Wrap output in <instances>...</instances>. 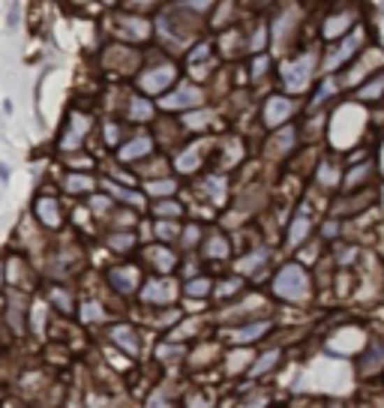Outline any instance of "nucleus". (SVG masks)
I'll return each mask as SVG.
<instances>
[{"mask_svg":"<svg viewBox=\"0 0 384 408\" xmlns=\"http://www.w3.org/2000/svg\"><path fill=\"white\" fill-rule=\"evenodd\" d=\"M154 114V105L147 103V99H133V103H129V117H133V121H147V117Z\"/></svg>","mask_w":384,"mask_h":408,"instance_id":"4be33fe9","label":"nucleus"},{"mask_svg":"<svg viewBox=\"0 0 384 408\" xmlns=\"http://www.w3.org/2000/svg\"><path fill=\"white\" fill-rule=\"evenodd\" d=\"M111 246H115V250H129V246H133V234H124V237H111Z\"/></svg>","mask_w":384,"mask_h":408,"instance_id":"c756f323","label":"nucleus"},{"mask_svg":"<svg viewBox=\"0 0 384 408\" xmlns=\"http://www.w3.org/2000/svg\"><path fill=\"white\" fill-rule=\"evenodd\" d=\"M150 147H154V142H150L147 135H135L129 144H124V147H120V159H124V163H129V159L147 156V153H150Z\"/></svg>","mask_w":384,"mask_h":408,"instance_id":"9b49d317","label":"nucleus"},{"mask_svg":"<svg viewBox=\"0 0 384 408\" xmlns=\"http://www.w3.org/2000/svg\"><path fill=\"white\" fill-rule=\"evenodd\" d=\"M267 262V250H256L252 255H246V258H240L237 262V271H244V273H252L258 264H265Z\"/></svg>","mask_w":384,"mask_h":408,"instance_id":"412c9836","label":"nucleus"},{"mask_svg":"<svg viewBox=\"0 0 384 408\" xmlns=\"http://www.w3.org/2000/svg\"><path fill=\"white\" fill-rule=\"evenodd\" d=\"M381 93H384V73H376V78H372L369 84L357 87L360 103H376V99H381Z\"/></svg>","mask_w":384,"mask_h":408,"instance_id":"4468645a","label":"nucleus"},{"mask_svg":"<svg viewBox=\"0 0 384 408\" xmlns=\"http://www.w3.org/2000/svg\"><path fill=\"white\" fill-rule=\"evenodd\" d=\"M316 181L321 183V186H337V181H339V168L330 163V159H325V163L318 165V174H316Z\"/></svg>","mask_w":384,"mask_h":408,"instance_id":"a211bd4d","label":"nucleus"},{"mask_svg":"<svg viewBox=\"0 0 384 408\" xmlns=\"http://www.w3.org/2000/svg\"><path fill=\"white\" fill-rule=\"evenodd\" d=\"M36 213H39V220H43L45 225H60V211H57V202L54 198H39L36 202Z\"/></svg>","mask_w":384,"mask_h":408,"instance_id":"2eb2a0df","label":"nucleus"},{"mask_svg":"<svg viewBox=\"0 0 384 408\" xmlns=\"http://www.w3.org/2000/svg\"><path fill=\"white\" fill-rule=\"evenodd\" d=\"M270 331V322H249V324H237L231 331V340L235 342H256Z\"/></svg>","mask_w":384,"mask_h":408,"instance_id":"0eeeda50","label":"nucleus"},{"mask_svg":"<svg viewBox=\"0 0 384 408\" xmlns=\"http://www.w3.org/2000/svg\"><path fill=\"white\" fill-rule=\"evenodd\" d=\"M156 216H171V220H175V216H180V204L177 202H159Z\"/></svg>","mask_w":384,"mask_h":408,"instance_id":"a878e982","label":"nucleus"},{"mask_svg":"<svg viewBox=\"0 0 384 408\" xmlns=\"http://www.w3.org/2000/svg\"><path fill=\"white\" fill-rule=\"evenodd\" d=\"M177 189L175 181H156V183H147V192L150 195H171Z\"/></svg>","mask_w":384,"mask_h":408,"instance_id":"5701e85b","label":"nucleus"},{"mask_svg":"<svg viewBox=\"0 0 384 408\" xmlns=\"http://www.w3.org/2000/svg\"><path fill=\"white\" fill-rule=\"evenodd\" d=\"M94 186V181H90V177H82V174H73L66 181V189L69 192H84V189H90Z\"/></svg>","mask_w":384,"mask_h":408,"instance_id":"b1692460","label":"nucleus"},{"mask_svg":"<svg viewBox=\"0 0 384 408\" xmlns=\"http://www.w3.org/2000/svg\"><path fill=\"white\" fill-rule=\"evenodd\" d=\"M312 232V220L307 213H297L295 220H291V225H288V234H286V243L288 246H300L303 241H307V234Z\"/></svg>","mask_w":384,"mask_h":408,"instance_id":"1a4fd4ad","label":"nucleus"},{"mask_svg":"<svg viewBox=\"0 0 384 408\" xmlns=\"http://www.w3.org/2000/svg\"><path fill=\"white\" fill-rule=\"evenodd\" d=\"M156 234L163 237V241H168V237H175V234H177V228L171 225V222H159V225H156Z\"/></svg>","mask_w":384,"mask_h":408,"instance_id":"c85d7f7f","label":"nucleus"},{"mask_svg":"<svg viewBox=\"0 0 384 408\" xmlns=\"http://www.w3.org/2000/svg\"><path fill=\"white\" fill-rule=\"evenodd\" d=\"M147 258L159 267V271H171V267L177 264V262H175V252L165 250V246H154V250H147Z\"/></svg>","mask_w":384,"mask_h":408,"instance_id":"f3484780","label":"nucleus"},{"mask_svg":"<svg viewBox=\"0 0 384 408\" xmlns=\"http://www.w3.org/2000/svg\"><path fill=\"white\" fill-rule=\"evenodd\" d=\"M355 48H357V33H351V36H346L342 43L333 48V54L327 57V69H333V66H339V63H346L351 54H355Z\"/></svg>","mask_w":384,"mask_h":408,"instance_id":"f8f14e48","label":"nucleus"},{"mask_svg":"<svg viewBox=\"0 0 384 408\" xmlns=\"http://www.w3.org/2000/svg\"><path fill=\"white\" fill-rule=\"evenodd\" d=\"M198 99H201V93L195 91V87H180L177 93L163 99V105L165 108H189V105H198Z\"/></svg>","mask_w":384,"mask_h":408,"instance_id":"9d476101","label":"nucleus"},{"mask_svg":"<svg viewBox=\"0 0 384 408\" xmlns=\"http://www.w3.org/2000/svg\"><path fill=\"white\" fill-rule=\"evenodd\" d=\"M175 82V69H171L168 63L163 66H156V69H150V73L141 75V87H145L147 93H159V91H165V87Z\"/></svg>","mask_w":384,"mask_h":408,"instance_id":"423d86ee","label":"nucleus"},{"mask_svg":"<svg viewBox=\"0 0 384 408\" xmlns=\"http://www.w3.org/2000/svg\"><path fill=\"white\" fill-rule=\"evenodd\" d=\"M186 294H195V297H207L210 294V280H192L186 285Z\"/></svg>","mask_w":384,"mask_h":408,"instance_id":"393cba45","label":"nucleus"},{"mask_svg":"<svg viewBox=\"0 0 384 408\" xmlns=\"http://www.w3.org/2000/svg\"><path fill=\"white\" fill-rule=\"evenodd\" d=\"M52 297H54V303H60V310H69V297H66V292H54Z\"/></svg>","mask_w":384,"mask_h":408,"instance_id":"473e14b6","label":"nucleus"},{"mask_svg":"<svg viewBox=\"0 0 384 408\" xmlns=\"http://www.w3.org/2000/svg\"><path fill=\"white\" fill-rule=\"evenodd\" d=\"M177 297V285L171 280H150L145 282V288H141V301L150 303V306H165Z\"/></svg>","mask_w":384,"mask_h":408,"instance_id":"7ed1b4c3","label":"nucleus"},{"mask_svg":"<svg viewBox=\"0 0 384 408\" xmlns=\"http://www.w3.org/2000/svg\"><path fill=\"white\" fill-rule=\"evenodd\" d=\"M381 408H384V405H381Z\"/></svg>","mask_w":384,"mask_h":408,"instance_id":"e433bc0d","label":"nucleus"},{"mask_svg":"<svg viewBox=\"0 0 384 408\" xmlns=\"http://www.w3.org/2000/svg\"><path fill=\"white\" fill-rule=\"evenodd\" d=\"M312 78V54H303V57H295L282 66V84L288 87L291 93H300L303 87L309 84Z\"/></svg>","mask_w":384,"mask_h":408,"instance_id":"f03ea898","label":"nucleus"},{"mask_svg":"<svg viewBox=\"0 0 384 408\" xmlns=\"http://www.w3.org/2000/svg\"><path fill=\"white\" fill-rule=\"evenodd\" d=\"M177 354H184V348L180 345H159V357H163V361L165 357H177Z\"/></svg>","mask_w":384,"mask_h":408,"instance_id":"7c9ffc66","label":"nucleus"},{"mask_svg":"<svg viewBox=\"0 0 384 408\" xmlns=\"http://www.w3.org/2000/svg\"><path fill=\"white\" fill-rule=\"evenodd\" d=\"M240 288H244V282L240 280H226L219 288H216V297H228V294H237Z\"/></svg>","mask_w":384,"mask_h":408,"instance_id":"bb28decb","label":"nucleus"},{"mask_svg":"<svg viewBox=\"0 0 384 408\" xmlns=\"http://www.w3.org/2000/svg\"><path fill=\"white\" fill-rule=\"evenodd\" d=\"M279 361V352H265L258 357L256 363H252V370H249V375L256 378V375H261V372H267V370H274V363Z\"/></svg>","mask_w":384,"mask_h":408,"instance_id":"aec40b11","label":"nucleus"},{"mask_svg":"<svg viewBox=\"0 0 384 408\" xmlns=\"http://www.w3.org/2000/svg\"><path fill=\"white\" fill-rule=\"evenodd\" d=\"M135 3H141V0H135ZM145 3H150V0H145Z\"/></svg>","mask_w":384,"mask_h":408,"instance_id":"c9c22d12","label":"nucleus"},{"mask_svg":"<svg viewBox=\"0 0 384 408\" xmlns=\"http://www.w3.org/2000/svg\"><path fill=\"white\" fill-rule=\"evenodd\" d=\"M108 280H111V285H115L117 292L129 294V292H135V285H138V271L135 267H115V271L108 273Z\"/></svg>","mask_w":384,"mask_h":408,"instance_id":"6e6552de","label":"nucleus"},{"mask_svg":"<svg viewBox=\"0 0 384 408\" xmlns=\"http://www.w3.org/2000/svg\"><path fill=\"white\" fill-rule=\"evenodd\" d=\"M333 232H339V222H333V220H330V222L325 225V237H333Z\"/></svg>","mask_w":384,"mask_h":408,"instance_id":"72a5a7b5","label":"nucleus"},{"mask_svg":"<svg viewBox=\"0 0 384 408\" xmlns=\"http://www.w3.org/2000/svg\"><path fill=\"white\" fill-rule=\"evenodd\" d=\"M87 126H90L87 117L75 114L73 117V126H69V133L64 135V147H78V144H82V135L87 133Z\"/></svg>","mask_w":384,"mask_h":408,"instance_id":"dca6fc26","label":"nucleus"},{"mask_svg":"<svg viewBox=\"0 0 384 408\" xmlns=\"http://www.w3.org/2000/svg\"><path fill=\"white\" fill-rule=\"evenodd\" d=\"M111 340H115L120 348H124L126 354H138V336L133 327H126V324H117L115 331H111Z\"/></svg>","mask_w":384,"mask_h":408,"instance_id":"ddd939ff","label":"nucleus"},{"mask_svg":"<svg viewBox=\"0 0 384 408\" xmlns=\"http://www.w3.org/2000/svg\"><path fill=\"white\" fill-rule=\"evenodd\" d=\"M327 408H346V405H342V402H333V405H327Z\"/></svg>","mask_w":384,"mask_h":408,"instance_id":"f704fd0d","label":"nucleus"},{"mask_svg":"<svg viewBox=\"0 0 384 408\" xmlns=\"http://www.w3.org/2000/svg\"><path fill=\"white\" fill-rule=\"evenodd\" d=\"M357 372L360 375L384 372V342H369V348L360 354V361H357Z\"/></svg>","mask_w":384,"mask_h":408,"instance_id":"20e7f679","label":"nucleus"},{"mask_svg":"<svg viewBox=\"0 0 384 408\" xmlns=\"http://www.w3.org/2000/svg\"><path fill=\"white\" fill-rule=\"evenodd\" d=\"M237 408H267V400H265V396H256V400H246V402H240Z\"/></svg>","mask_w":384,"mask_h":408,"instance_id":"2f4dec72","label":"nucleus"},{"mask_svg":"<svg viewBox=\"0 0 384 408\" xmlns=\"http://www.w3.org/2000/svg\"><path fill=\"white\" fill-rule=\"evenodd\" d=\"M205 252H207V258H226L228 255V241L222 234H210Z\"/></svg>","mask_w":384,"mask_h":408,"instance_id":"6ab92c4d","label":"nucleus"},{"mask_svg":"<svg viewBox=\"0 0 384 408\" xmlns=\"http://www.w3.org/2000/svg\"><path fill=\"white\" fill-rule=\"evenodd\" d=\"M82 318L84 322H96V318H103V310H99V303H87L82 310Z\"/></svg>","mask_w":384,"mask_h":408,"instance_id":"cd10ccee","label":"nucleus"},{"mask_svg":"<svg viewBox=\"0 0 384 408\" xmlns=\"http://www.w3.org/2000/svg\"><path fill=\"white\" fill-rule=\"evenodd\" d=\"M291 114V99L286 96H270L265 103V114H261V121H265V126H279L286 123Z\"/></svg>","mask_w":384,"mask_h":408,"instance_id":"39448f33","label":"nucleus"},{"mask_svg":"<svg viewBox=\"0 0 384 408\" xmlns=\"http://www.w3.org/2000/svg\"><path fill=\"white\" fill-rule=\"evenodd\" d=\"M274 294L282 301H303L309 294V276L300 264H286L274 280Z\"/></svg>","mask_w":384,"mask_h":408,"instance_id":"f257e3e1","label":"nucleus"}]
</instances>
